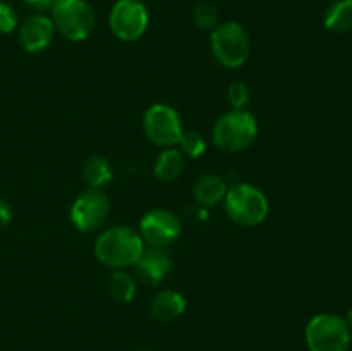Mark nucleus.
<instances>
[{
	"label": "nucleus",
	"instance_id": "0eeeda50",
	"mask_svg": "<svg viewBox=\"0 0 352 351\" xmlns=\"http://www.w3.org/2000/svg\"><path fill=\"white\" fill-rule=\"evenodd\" d=\"M143 129L151 143L164 148L175 147L184 133L181 116L167 103H155L144 112Z\"/></svg>",
	"mask_w": 352,
	"mask_h": 351
},
{
	"label": "nucleus",
	"instance_id": "f03ea898",
	"mask_svg": "<svg viewBox=\"0 0 352 351\" xmlns=\"http://www.w3.org/2000/svg\"><path fill=\"white\" fill-rule=\"evenodd\" d=\"M256 136L258 120L246 109H232L220 116L212 131L215 147L227 153L246 150L254 143Z\"/></svg>",
	"mask_w": 352,
	"mask_h": 351
},
{
	"label": "nucleus",
	"instance_id": "39448f33",
	"mask_svg": "<svg viewBox=\"0 0 352 351\" xmlns=\"http://www.w3.org/2000/svg\"><path fill=\"white\" fill-rule=\"evenodd\" d=\"M309 351H349L351 329L346 319L336 313H318L305 330Z\"/></svg>",
	"mask_w": 352,
	"mask_h": 351
},
{
	"label": "nucleus",
	"instance_id": "6ab92c4d",
	"mask_svg": "<svg viewBox=\"0 0 352 351\" xmlns=\"http://www.w3.org/2000/svg\"><path fill=\"white\" fill-rule=\"evenodd\" d=\"M182 155L189 158H199L206 151V141L198 131H184L179 140Z\"/></svg>",
	"mask_w": 352,
	"mask_h": 351
},
{
	"label": "nucleus",
	"instance_id": "f257e3e1",
	"mask_svg": "<svg viewBox=\"0 0 352 351\" xmlns=\"http://www.w3.org/2000/svg\"><path fill=\"white\" fill-rule=\"evenodd\" d=\"M143 237L136 229L129 226H113L103 231L95 241V257L100 264L110 268L134 267L143 255Z\"/></svg>",
	"mask_w": 352,
	"mask_h": 351
},
{
	"label": "nucleus",
	"instance_id": "dca6fc26",
	"mask_svg": "<svg viewBox=\"0 0 352 351\" xmlns=\"http://www.w3.org/2000/svg\"><path fill=\"white\" fill-rule=\"evenodd\" d=\"M82 178L89 189H105L112 182L113 171L110 162L105 157L93 155L88 157L82 164Z\"/></svg>",
	"mask_w": 352,
	"mask_h": 351
},
{
	"label": "nucleus",
	"instance_id": "ddd939ff",
	"mask_svg": "<svg viewBox=\"0 0 352 351\" xmlns=\"http://www.w3.org/2000/svg\"><path fill=\"white\" fill-rule=\"evenodd\" d=\"M186 312V298L174 289H164L150 303V313L158 322H170Z\"/></svg>",
	"mask_w": 352,
	"mask_h": 351
},
{
	"label": "nucleus",
	"instance_id": "5701e85b",
	"mask_svg": "<svg viewBox=\"0 0 352 351\" xmlns=\"http://www.w3.org/2000/svg\"><path fill=\"white\" fill-rule=\"evenodd\" d=\"M55 2H57V0H24V3H26L30 9L36 10V12L40 14H43L45 10H52Z\"/></svg>",
	"mask_w": 352,
	"mask_h": 351
},
{
	"label": "nucleus",
	"instance_id": "6e6552de",
	"mask_svg": "<svg viewBox=\"0 0 352 351\" xmlns=\"http://www.w3.org/2000/svg\"><path fill=\"white\" fill-rule=\"evenodd\" d=\"M110 30L119 40L136 41L150 24V12L141 0H117L110 10Z\"/></svg>",
	"mask_w": 352,
	"mask_h": 351
},
{
	"label": "nucleus",
	"instance_id": "1a4fd4ad",
	"mask_svg": "<svg viewBox=\"0 0 352 351\" xmlns=\"http://www.w3.org/2000/svg\"><path fill=\"white\" fill-rule=\"evenodd\" d=\"M109 213V196L102 189H88L71 205V222L81 233H95L105 226Z\"/></svg>",
	"mask_w": 352,
	"mask_h": 351
},
{
	"label": "nucleus",
	"instance_id": "9b49d317",
	"mask_svg": "<svg viewBox=\"0 0 352 351\" xmlns=\"http://www.w3.org/2000/svg\"><path fill=\"white\" fill-rule=\"evenodd\" d=\"M55 31L57 30L52 17L40 12L33 14L19 28L21 47L30 54H40L52 45Z\"/></svg>",
	"mask_w": 352,
	"mask_h": 351
},
{
	"label": "nucleus",
	"instance_id": "a211bd4d",
	"mask_svg": "<svg viewBox=\"0 0 352 351\" xmlns=\"http://www.w3.org/2000/svg\"><path fill=\"white\" fill-rule=\"evenodd\" d=\"M109 292L117 303H131L136 296V281L129 272L120 268L110 275Z\"/></svg>",
	"mask_w": 352,
	"mask_h": 351
},
{
	"label": "nucleus",
	"instance_id": "a878e982",
	"mask_svg": "<svg viewBox=\"0 0 352 351\" xmlns=\"http://www.w3.org/2000/svg\"><path fill=\"white\" fill-rule=\"evenodd\" d=\"M141 351H148V350H141Z\"/></svg>",
	"mask_w": 352,
	"mask_h": 351
},
{
	"label": "nucleus",
	"instance_id": "f8f14e48",
	"mask_svg": "<svg viewBox=\"0 0 352 351\" xmlns=\"http://www.w3.org/2000/svg\"><path fill=\"white\" fill-rule=\"evenodd\" d=\"M136 275L141 282L148 286H158L165 281L172 270V258L167 248H144L143 255L138 260Z\"/></svg>",
	"mask_w": 352,
	"mask_h": 351
},
{
	"label": "nucleus",
	"instance_id": "7ed1b4c3",
	"mask_svg": "<svg viewBox=\"0 0 352 351\" xmlns=\"http://www.w3.org/2000/svg\"><path fill=\"white\" fill-rule=\"evenodd\" d=\"M223 206H226L227 217L234 224L244 227L260 226L270 213L267 195L250 182L230 186L223 198Z\"/></svg>",
	"mask_w": 352,
	"mask_h": 351
},
{
	"label": "nucleus",
	"instance_id": "b1692460",
	"mask_svg": "<svg viewBox=\"0 0 352 351\" xmlns=\"http://www.w3.org/2000/svg\"><path fill=\"white\" fill-rule=\"evenodd\" d=\"M12 219V209L6 200L0 198V227H6Z\"/></svg>",
	"mask_w": 352,
	"mask_h": 351
},
{
	"label": "nucleus",
	"instance_id": "393cba45",
	"mask_svg": "<svg viewBox=\"0 0 352 351\" xmlns=\"http://www.w3.org/2000/svg\"><path fill=\"white\" fill-rule=\"evenodd\" d=\"M346 322H347V326H349V329L352 330V308H349V312H347Z\"/></svg>",
	"mask_w": 352,
	"mask_h": 351
},
{
	"label": "nucleus",
	"instance_id": "aec40b11",
	"mask_svg": "<svg viewBox=\"0 0 352 351\" xmlns=\"http://www.w3.org/2000/svg\"><path fill=\"white\" fill-rule=\"evenodd\" d=\"M192 21L199 30L213 31L219 26V12L212 3H199L192 10Z\"/></svg>",
	"mask_w": 352,
	"mask_h": 351
},
{
	"label": "nucleus",
	"instance_id": "4be33fe9",
	"mask_svg": "<svg viewBox=\"0 0 352 351\" xmlns=\"http://www.w3.org/2000/svg\"><path fill=\"white\" fill-rule=\"evenodd\" d=\"M17 23H19V17H17L16 9L9 3L0 2V33H12L17 28Z\"/></svg>",
	"mask_w": 352,
	"mask_h": 351
},
{
	"label": "nucleus",
	"instance_id": "bb28decb",
	"mask_svg": "<svg viewBox=\"0 0 352 351\" xmlns=\"http://www.w3.org/2000/svg\"><path fill=\"white\" fill-rule=\"evenodd\" d=\"M0 2H2V0H0Z\"/></svg>",
	"mask_w": 352,
	"mask_h": 351
},
{
	"label": "nucleus",
	"instance_id": "2eb2a0df",
	"mask_svg": "<svg viewBox=\"0 0 352 351\" xmlns=\"http://www.w3.org/2000/svg\"><path fill=\"white\" fill-rule=\"evenodd\" d=\"M184 155L177 148H165L164 151H160V155L155 160L153 174L158 181L164 182H172L175 179L181 178V174L184 172Z\"/></svg>",
	"mask_w": 352,
	"mask_h": 351
},
{
	"label": "nucleus",
	"instance_id": "9d476101",
	"mask_svg": "<svg viewBox=\"0 0 352 351\" xmlns=\"http://www.w3.org/2000/svg\"><path fill=\"white\" fill-rule=\"evenodd\" d=\"M146 246L167 248L179 240L182 224L174 212L167 209H153L140 220V231Z\"/></svg>",
	"mask_w": 352,
	"mask_h": 351
},
{
	"label": "nucleus",
	"instance_id": "412c9836",
	"mask_svg": "<svg viewBox=\"0 0 352 351\" xmlns=\"http://www.w3.org/2000/svg\"><path fill=\"white\" fill-rule=\"evenodd\" d=\"M251 100V89L246 83L236 81L227 89V102L232 109H244Z\"/></svg>",
	"mask_w": 352,
	"mask_h": 351
},
{
	"label": "nucleus",
	"instance_id": "f3484780",
	"mask_svg": "<svg viewBox=\"0 0 352 351\" xmlns=\"http://www.w3.org/2000/svg\"><path fill=\"white\" fill-rule=\"evenodd\" d=\"M323 24L332 33H349L352 31V0H336L325 10Z\"/></svg>",
	"mask_w": 352,
	"mask_h": 351
},
{
	"label": "nucleus",
	"instance_id": "423d86ee",
	"mask_svg": "<svg viewBox=\"0 0 352 351\" xmlns=\"http://www.w3.org/2000/svg\"><path fill=\"white\" fill-rule=\"evenodd\" d=\"M55 30L71 41H85L95 30V10L86 0H57L52 7Z\"/></svg>",
	"mask_w": 352,
	"mask_h": 351
},
{
	"label": "nucleus",
	"instance_id": "20e7f679",
	"mask_svg": "<svg viewBox=\"0 0 352 351\" xmlns=\"http://www.w3.org/2000/svg\"><path fill=\"white\" fill-rule=\"evenodd\" d=\"M210 47L217 61L227 69H239L251 54V38L246 28L237 21L222 23L212 31Z\"/></svg>",
	"mask_w": 352,
	"mask_h": 351
},
{
	"label": "nucleus",
	"instance_id": "4468645a",
	"mask_svg": "<svg viewBox=\"0 0 352 351\" xmlns=\"http://www.w3.org/2000/svg\"><path fill=\"white\" fill-rule=\"evenodd\" d=\"M226 179L219 174H205L192 186V196L195 202L201 206H215L217 203L223 202L227 195Z\"/></svg>",
	"mask_w": 352,
	"mask_h": 351
}]
</instances>
